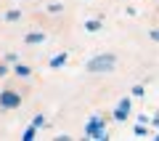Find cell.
<instances>
[{
  "mask_svg": "<svg viewBox=\"0 0 159 141\" xmlns=\"http://www.w3.org/2000/svg\"><path fill=\"white\" fill-rule=\"evenodd\" d=\"M103 67H111V59H101V61H93L90 69L96 72V69H103Z\"/></svg>",
  "mask_w": 159,
  "mask_h": 141,
  "instance_id": "obj_1",
  "label": "cell"
}]
</instances>
